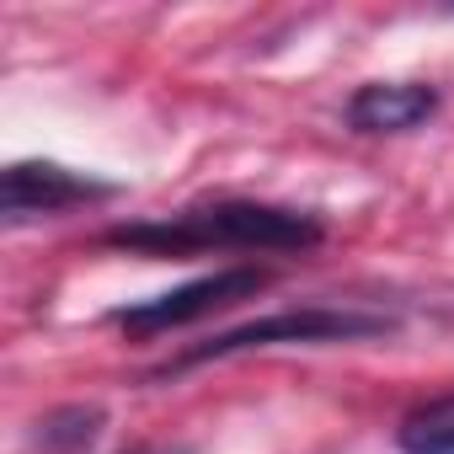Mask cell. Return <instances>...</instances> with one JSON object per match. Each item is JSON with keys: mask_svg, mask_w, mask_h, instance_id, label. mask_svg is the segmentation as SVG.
Here are the masks:
<instances>
[{"mask_svg": "<svg viewBox=\"0 0 454 454\" xmlns=\"http://www.w3.org/2000/svg\"><path fill=\"white\" fill-rule=\"evenodd\" d=\"M321 236L326 224L305 208L219 198V203L160 214V219L113 224L102 241L139 257H198V252H310L321 247Z\"/></svg>", "mask_w": 454, "mask_h": 454, "instance_id": "6da1fadb", "label": "cell"}, {"mask_svg": "<svg viewBox=\"0 0 454 454\" xmlns=\"http://www.w3.org/2000/svg\"><path fill=\"white\" fill-rule=\"evenodd\" d=\"M395 332L390 316H369V310H337V305H305V310H278V316H262V321H247L236 332H219L198 348H187L176 364H166L160 374H182V369H198V364H214V358H236V353H257V348H284V342H300V348H321V342H364V337H385Z\"/></svg>", "mask_w": 454, "mask_h": 454, "instance_id": "7a4b0ae2", "label": "cell"}, {"mask_svg": "<svg viewBox=\"0 0 454 454\" xmlns=\"http://www.w3.org/2000/svg\"><path fill=\"white\" fill-rule=\"evenodd\" d=\"M273 284V273L262 268H219L208 278H192L171 294H155V300H139V305H123L113 321L129 332V337H160V332H176V326H192L214 310H231L241 300H257L262 289Z\"/></svg>", "mask_w": 454, "mask_h": 454, "instance_id": "3957f363", "label": "cell"}, {"mask_svg": "<svg viewBox=\"0 0 454 454\" xmlns=\"http://www.w3.org/2000/svg\"><path fill=\"white\" fill-rule=\"evenodd\" d=\"M113 192H118V182L70 171L59 160H12L6 176H0V219H6V224L54 219V214L81 208V203H102Z\"/></svg>", "mask_w": 454, "mask_h": 454, "instance_id": "277c9868", "label": "cell"}, {"mask_svg": "<svg viewBox=\"0 0 454 454\" xmlns=\"http://www.w3.org/2000/svg\"><path fill=\"white\" fill-rule=\"evenodd\" d=\"M438 113V91L417 81H369L348 97V123L358 134H406Z\"/></svg>", "mask_w": 454, "mask_h": 454, "instance_id": "5b68a950", "label": "cell"}, {"mask_svg": "<svg viewBox=\"0 0 454 454\" xmlns=\"http://www.w3.org/2000/svg\"><path fill=\"white\" fill-rule=\"evenodd\" d=\"M395 443L406 454H454V390L411 406L395 427Z\"/></svg>", "mask_w": 454, "mask_h": 454, "instance_id": "8992f818", "label": "cell"}, {"mask_svg": "<svg viewBox=\"0 0 454 454\" xmlns=\"http://www.w3.org/2000/svg\"><path fill=\"white\" fill-rule=\"evenodd\" d=\"M97 433H102V406H59L38 422L33 443L49 454H81Z\"/></svg>", "mask_w": 454, "mask_h": 454, "instance_id": "52a82bcc", "label": "cell"}, {"mask_svg": "<svg viewBox=\"0 0 454 454\" xmlns=\"http://www.w3.org/2000/svg\"><path fill=\"white\" fill-rule=\"evenodd\" d=\"M129 454H187V449H129Z\"/></svg>", "mask_w": 454, "mask_h": 454, "instance_id": "ba28073f", "label": "cell"}]
</instances>
